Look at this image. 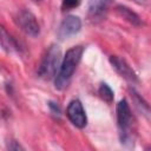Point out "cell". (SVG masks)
Here are the masks:
<instances>
[{"label": "cell", "instance_id": "cell-1", "mask_svg": "<svg viewBox=\"0 0 151 151\" xmlns=\"http://www.w3.org/2000/svg\"><path fill=\"white\" fill-rule=\"evenodd\" d=\"M83 53H84V46L80 45L73 46L66 52V54L61 60L59 70L54 77V86L57 90H64L68 85L78 64L81 60Z\"/></svg>", "mask_w": 151, "mask_h": 151}, {"label": "cell", "instance_id": "cell-2", "mask_svg": "<svg viewBox=\"0 0 151 151\" xmlns=\"http://www.w3.org/2000/svg\"><path fill=\"white\" fill-rule=\"evenodd\" d=\"M60 64H61L60 47L57 45L50 46L40 63V66L38 68V76L46 80L54 79Z\"/></svg>", "mask_w": 151, "mask_h": 151}, {"label": "cell", "instance_id": "cell-3", "mask_svg": "<svg viewBox=\"0 0 151 151\" xmlns=\"http://www.w3.org/2000/svg\"><path fill=\"white\" fill-rule=\"evenodd\" d=\"M116 112H117V125L119 129L122 144L132 143L131 129H132L133 118H132V112H131L130 105L126 99H122L118 101Z\"/></svg>", "mask_w": 151, "mask_h": 151}, {"label": "cell", "instance_id": "cell-4", "mask_svg": "<svg viewBox=\"0 0 151 151\" xmlns=\"http://www.w3.org/2000/svg\"><path fill=\"white\" fill-rule=\"evenodd\" d=\"M15 24L18 27L29 37H37L40 33V26L34 14L28 9H20L15 15Z\"/></svg>", "mask_w": 151, "mask_h": 151}, {"label": "cell", "instance_id": "cell-5", "mask_svg": "<svg viewBox=\"0 0 151 151\" xmlns=\"http://www.w3.org/2000/svg\"><path fill=\"white\" fill-rule=\"evenodd\" d=\"M66 116L68 120L78 129H84L87 124L86 112L84 110L81 101L78 99H73L72 101H70L66 109Z\"/></svg>", "mask_w": 151, "mask_h": 151}, {"label": "cell", "instance_id": "cell-6", "mask_svg": "<svg viewBox=\"0 0 151 151\" xmlns=\"http://www.w3.org/2000/svg\"><path fill=\"white\" fill-rule=\"evenodd\" d=\"M81 28V20L79 17H76V15H68L66 17L61 24L59 25V28H58V38L59 39H67V38H71L73 35H76Z\"/></svg>", "mask_w": 151, "mask_h": 151}, {"label": "cell", "instance_id": "cell-7", "mask_svg": "<svg viewBox=\"0 0 151 151\" xmlns=\"http://www.w3.org/2000/svg\"><path fill=\"white\" fill-rule=\"evenodd\" d=\"M109 60H110V64L112 65V67L114 68V71L120 77H123L124 79H126L130 83H137L138 81L137 74L134 73L132 67L127 64V61L124 58H122L119 55H111Z\"/></svg>", "mask_w": 151, "mask_h": 151}, {"label": "cell", "instance_id": "cell-8", "mask_svg": "<svg viewBox=\"0 0 151 151\" xmlns=\"http://www.w3.org/2000/svg\"><path fill=\"white\" fill-rule=\"evenodd\" d=\"M0 46L7 53H21L22 52V47L20 42L2 25H0Z\"/></svg>", "mask_w": 151, "mask_h": 151}, {"label": "cell", "instance_id": "cell-9", "mask_svg": "<svg viewBox=\"0 0 151 151\" xmlns=\"http://www.w3.org/2000/svg\"><path fill=\"white\" fill-rule=\"evenodd\" d=\"M111 0H90L88 1V17L91 20L97 21V20H101L110 7Z\"/></svg>", "mask_w": 151, "mask_h": 151}, {"label": "cell", "instance_id": "cell-10", "mask_svg": "<svg viewBox=\"0 0 151 151\" xmlns=\"http://www.w3.org/2000/svg\"><path fill=\"white\" fill-rule=\"evenodd\" d=\"M116 11L123 19H125L126 21H129L130 24H132L134 26H140L143 24L142 19L139 18V15L136 12H133L131 8H129V7L124 6V5H117L116 6Z\"/></svg>", "mask_w": 151, "mask_h": 151}, {"label": "cell", "instance_id": "cell-11", "mask_svg": "<svg viewBox=\"0 0 151 151\" xmlns=\"http://www.w3.org/2000/svg\"><path fill=\"white\" fill-rule=\"evenodd\" d=\"M98 94L104 101H106L109 104L112 103V100H113V91L106 83H101L100 84V86L98 88Z\"/></svg>", "mask_w": 151, "mask_h": 151}, {"label": "cell", "instance_id": "cell-12", "mask_svg": "<svg viewBox=\"0 0 151 151\" xmlns=\"http://www.w3.org/2000/svg\"><path fill=\"white\" fill-rule=\"evenodd\" d=\"M133 97H134V103H136L137 107L142 111V113H144L146 117H149V105H147V103L140 96H138V93L134 92V91H133Z\"/></svg>", "mask_w": 151, "mask_h": 151}, {"label": "cell", "instance_id": "cell-13", "mask_svg": "<svg viewBox=\"0 0 151 151\" xmlns=\"http://www.w3.org/2000/svg\"><path fill=\"white\" fill-rule=\"evenodd\" d=\"M80 5V0H63V9L64 11H68L72 8H76Z\"/></svg>", "mask_w": 151, "mask_h": 151}, {"label": "cell", "instance_id": "cell-14", "mask_svg": "<svg viewBox=\"0 0 151 151\" xmlns=\"http://www.w3.org/2000/svg\"><path fill=\"white\" fill-rule=\"evenodd\" d=\"M7 149L8 150H14V151H17V150H24V147L19 144V142L13 140V139H11V140L7 142Z\"/></svg>", "mask_w": 151, "mask_h": 151}, {"label": "cell", "instance_id": "cell-15", "mask_svg": "<svg viewBox=\"0 0 151 151\" xmlns=\"http://www.w3.org/2000/svg\"><path fill=\"white\" fill-rule=\"evenodd\" d=\"M48 106H50V109H51V111L54 113V114H60V107L55 104V103H53V101H50L48 103Z\"/></svg>", "mask_w": 151, "mask_h": 151}, {"label": "cell", "instance_id": "cell-16", "mask_svg": "<svg viewBox=\"0 0 151 151\" xmlns=\"http://www.w3.org/2000/svg\"><path fill=\"white\" fill-rule=\"evenodd\" d=\"M132 1H134L138 5H143V6H145V5L149 4V0H132Z\"/></svg>", "mask_w": 151, "mask_h": 151}]
</instances>
